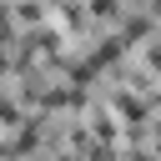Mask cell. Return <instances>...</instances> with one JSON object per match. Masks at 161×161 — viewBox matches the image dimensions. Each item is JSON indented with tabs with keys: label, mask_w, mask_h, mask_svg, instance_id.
I'll return each mask as SVG.
<instances>
[{
	"label": "cell",
	"mask_w": 161,
	"mask_h": 161,
	"mask_svg": "<svg viewBox=\"0 0 161 161\" xmlns=\"http://www.w3.org/2000/svg\"><path fill=\"white\" fill-rule=\"evenodd\" d=\"M0 126H20V111H15V101H0Z\"/></svg>",
	"instance_id": "cell-2"
},
{
	"label": "cell",
	"mask_w": 161,
	"mask_h": 161,
	"mask_svg": "<svg viewBox=\"0 0 161 161\" xmlns=\"http://www.w3.org/2000/svg\"><path fill=\"white\" fill-rule=\"evenodd\" d=\"M151 65H156V70H161V45H151Z\"/></svg>",
	"instance_id": "cell-4"
},
{
	"label": "cell",
	"mask_w": 161,
	"mask_h": 161,
	"mask_svg": "<svg viewBox=\"0 0 161 161\" xmlns=\"http://www.w3.org/2000/svg\"><path fill=\"white\" fill-rule=\"evenodd\" d=\"M116 111H126L131 121H141V116H146V106H141L136 96H116Z\"/></svg>",
	"instance_id": "cell-1"
},
{
	"label": "cell",
	"mask_w": 161,
	"mask_h": 161,
	"mask_svg": "<svg viewBox=\"0 0 161 161\" xmlns=\"http://www.w3.org/2000/svg\"><path fill=\"white\" fill-rule=\"evenodd\" d=\"M15 15H20V20H35V15H40V5H35V0H20V5H15Z\"/></svg>",
	"instance_id": "cell-3"
}]
</instances>
